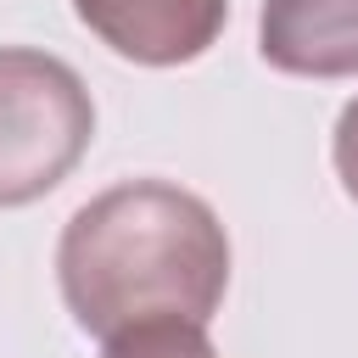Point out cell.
<instances>
[{"mask_svg":"<svg viewBox=\"0 0 358 358\" xmlns=\"http://www.w3.org/2000/svg\"><path fill=\"white\" fill-rule=\"evenodd\" d=\"M257 50L291 78H358V0H263Z\"/></svg>","mask_w":358,"mask_h":358,"instance_id":"277c9868","label":"cell"},{"mask_svg":"<svg viewBox=\"0 0 358 358\" xmlns=\"http://www.w3.org/2000/svg\"><path fill=\"white\" fill-rule=\"evenodd\" d=\"M330 162H336V179H341V190L358 201V95L341 106V117H336V134H330Z\"/></svg>","mask_w":358,"mask_h":358,"instance_id":"8992f818","label":"cell"},{"mask_svg":"<svg viewBox=\"0 0 358 358\" xmlns=\"http://www.w3.org/2000/svg\"><path fill=\"white\" fill-rule=\"evenodd\" d=\"M73 17L134 67H185L229 22V0H73Z\"/></svg>","mask_w":358,"mask_h":358,"instance_id":"3957f363","label":"cell"},{"mask_svg":"<svg viewBox=\"0 0 358 358\" xmlns=\"http://www.w3.org/2000/svg\"><path fill=\"white\" fill-rule=\"evenodd\" d=\"M95 140L84 78L34 45H0V207L50 196Z\"/></svg>","mask_w":358,"mask_h":358,"instance_id":"7a4b0ae2","label":"cell"},{"mask_svg":"<svg viewBox=\"0 0 358 358\" xmlns=\"http://www.w3.org/2000/svg\"><path fill=\"white\" fill-rule=\"evenodd\" d=\"M56 285L73 324L95 341L151 319L207 324L229 291V235L196 190L123 179L67 218Z\"/></svg>","mask_w":358,"mask_h":358,"instance_id":"6da1fadb","label":"cell"},{"mask_svg":"<svg viewBox=\"0 0 358 358\" xmlns=\"http://www.w3.org/2000/svg\"><path fill=\"white\" fill-rule=\"evenodd\" d=\"M101 358H218V347H213L207 324L151 319V324H134V330L106 336V352Z\"/></svg>","mask_w":358,"mask_h":358,"instance_id":"5b68a950","label":"cell"}]
</instances>
